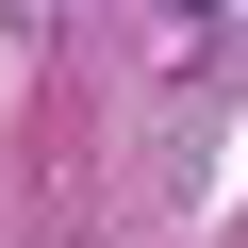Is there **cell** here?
<instances>
[{
	"label": "cell",
	"instance_id": "obj_1",
	"mask_svg": "<svg viewBox=\"0 0 248 248\" xmlns=\"http://www.w3.org/2000/svg\"><path fill=\"white\" fill-rule=\"evenodd\" d=\"M232 17H248V0H149V33H166V50H215Z\"/></svg>",
	"mask_w": 248,
	"mask_h": 248
}]
</instances>
